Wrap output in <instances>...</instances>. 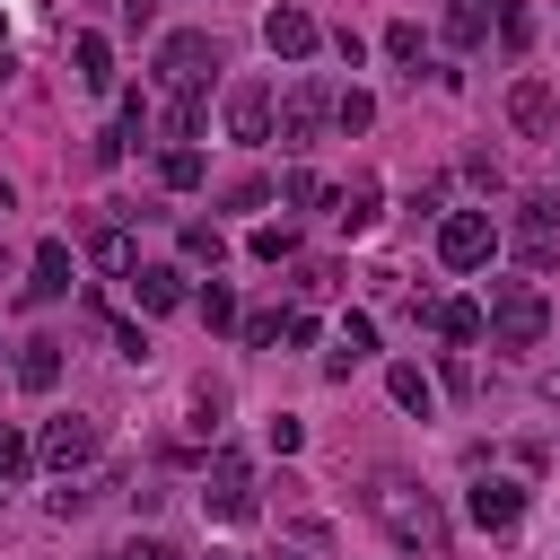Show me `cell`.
Returning <instances> with one entry per match:
<instances>
[{"label":"cell","instance_id":"1","mask_svg":"<svg viewBox=\"0 0 560 560\" xmlns=\"http://www.w3.org/2000/svg\"><path fill=\"white\" fill-rule=\"evenodd\" d=\"M368 516H376L411 560H455V525H446L438 490H420L411 472H376V481H368Z\"/></svg>","mask_w":560,"mask_h":560},{"label":"cell","instance_id":"2","mask_svg":"<svg viewBox=\"0 0 560 560\" xmlns=\"http://www.w3.org/2000/svg\"><path fill=\"white\" fill-rule=\"evenodd\" d=\"M490 350H534L542 332H551V298L534 289V280H490Z\"/></svg>","mask_w":560,"mask_h":560},{"label":"cell","instance_id":"3","mask_svg":"<svg viewBox=\"0 0 560 560\" xmlns=\"http://www.w3.org/2000/svg\"><path fill=\"white\" fill-rule=\"evenodd\" d=\"M219 79V35L210 26H175L166 44H158V88L166 96H201Z\"/></svg>","mask_w":560,"mask_h":560},{"label":"cell","instance_id":"4","mask_svg":"<svg viewBox=\"0 0 560 560\" xmlns=\"http://www.w3.org/2000/svg\"><path fill=\"white\" fill-rule=\"evenodd\" d=\"M508 245H516L525 271H551V262H560V201H551V192H525L516 219H508Z\"/></svg>","mask_w":560,"mask_h":560},{"label":"cell","instance_id":"5","mask_svg":"<svg viewBox=\"0 0 560 560\" xmlns=\"http://www.w3.org/2000/svg\"><path fill=\"white\" fill-rule=\"evenodd\" d=\"M324 122H332V88H324V79H298V88L280 96V149L306 158V149L324 140Z\"/></svg>","mask_w":560,"mask_h":560},{"label":"cell","instance_id":"6","mask_svg":"<svg viewBox=\"0 0 560 560\" xmlns=\"http://www.w3.org/2000/svg\"><path fill=\"white\" fill-rule=\"evenodd\" d=\"M490 254H499L490 210H446V219H438V262H446V271H481Z\"/></svg>","mask_w":560,"mask_h":560},{"label":"cell","instance_id":"7","mask_svg":"<svg viewBox=\"0 0 560 560\" xmlns=\"http://www.w3.org/2000/svg\"><path fill=\"white\" fill-rule=\"evenodd\" d=\"M96 446H105V429H96L88 411H61V420H44V438H35V464H52V472L70 481L79 464H96Z\"/></svg>","mask_w":560,"mask_h":560},{"label":"cell","instance_id":"8","mask_svg":"<svg viewBox=\"0 0 560 560\" xmlns=\"http://www.w3.org/2000/svg\"><path fill=\"white\" fill-rule=\"evenodd\" d=\"M201 508H210L219 525H245V516H254V464H245L236 446L210 455V490H201Z\"/></svg>","mask_w":560,"mask_h":560},{"label":"cell","instance_id":"9","mask_svg":"<svg viewBox=\"0 0 560 560\" xmlns=\"http://www.w3.org/2000/svg\"><path fill=\"white\" fill-rule=\"evenodd\" d=\"M464 516H472L481 534H508V525L525 516V481H508V472H481V481L464 490Z\"/></svg>","mask_w":560,"mask_h":560},{"label":"cell","instance_id":"10","mask_svg":"<svg viewBox=\"0 0 560 560\" xmlns=\"http://www.w3.org/2000/svg\"><path fill=\"white\" fill-rule=\"evenodd\" d=\"M262 44H271L280 61H306V52L324 44V26H315V18L298 9V0H280V9H262Z\"/></svg>","mask_w":560,"mask_h":560},{"label":"cell","instance_id":"11","mask_svg":"<svg viewBox=\"0 0 560 560\" xmlns=\"http://www.w3.org/2000/svg\"><path fill=\"white\" fill-rule=\"evenodd\" d=\"M271 122H280V114H271V88H262V79H236V88H228V131L254 149V140H271Z\"/></svg>","mask_w":560,"mask_h":560},{"label":"cell","instance_id":"12","mask_svg":"<svg viewBox=\"0 0 560 560\" xmlns=\"http://www.w3.org/2000/svg\"><path fill=\"white\" fill-rule=\"evenodd\" d=\"M88 254H96L105 280H131V271H140V236H131L122 219H96V228H88Z\"/></svg>","mask_w":560,"mask_h":560},{"label":"cell","instance_id":"13","mask_svg":"<svg viewBox=\"0 0 560 560\" xmlns=\"http://www.w3.org/2000/svg\"><path fill=\"white\" fill-rule=\"evenodd\" d=\"M52 298H70V245L61 236H44L26 262V306H52Z\"/></svg>","mask_w":560,"mask_h":560},{"label":"cell","instance_id":"14","mask_svg":"<svg viewBox=\"0 0 560 560\" xmlns=\"http://www.w3.org/2000/svg\"><path fill=\"white\" fill-rule=\"evenodd\" d=\"M508 122H516V131H551V122H560L551 79H516V88H508Z\"/></svg>","mask_w":560,"mask_h":560},{"label":"cell","instance_id":"15","mask_svg":"<svg viewBox=\"0 0 560 560\" xmlns=\"http://www.w3.org/2000/svg\"><path fill=\"white\" fill-rule=\"evenodd\" d=\"M131 289H140V306H149V315H175V306L192 298V289H184V262H140V271H131Z\"/></svg>","mask_w":560,"mask_h":560},{"label":"cell","instance_id":"16","mask_svg":"<svg viewBox=\"0 0 560 560\" xmlns=\"http://www.w3.org/2000/svg\"><path fill=\"white\" fill-rule=\"evenodd\" d=\"M359 359H376V324H368V315H341V332H332V350H324V376L341 385Z\"/></svg>","mask_w":560,"mask_h":560},{"label":"cell","instance_id":"17","mask_svg":"<svg viewBox=\"0 0 560 560\" xmlns=\"http://www.w3.org/2000/svg\"><path fill=\"white\" fill-rule=\"evenodd\" d=\"M18 385H26V394H52V385H61V341H44V332L18 341Z\"/></svg>","mask_w":560,"mask_h":560},{"label":"cell","instance_id":"18","mask_svg":"<svg viewBox=\"0 0 560 560\" xmlns=\"http://www.w3.org/2000/svg\"><path fill=\"white\" fill-rule=\"evenodd\" d=\"M429 324H438V332H446V341H455V350H472V341H481V332H490V315H481V306H472V298H438V315H429Z\"/></svg>","mask_w":560,"mask_h":560},{"label":"cell","instance_id":"19","mask_svg":"<svg viewBox=\"0 0 560 560\" xmlns=\"http://www.w3.org/2000/svg\"><path fill=\"white\" fill-rule=\"evenodd\" d=\"M70 61H79V88H96V96L114 88V44L105 35H70Z\"/></svg>","mask_w":560,"mask_h":560},{"label":"cell","instance_id":"20","mask_svg":"<svg viewBox=\"0 0 560 560\" xmlns=\"http://www.w3.org/2000/svg\"><path fill=\"white\" fill-rule=\"evenodd\" d=\"M385 394H394V402H402V411H420V420H429V411H438V385H429V376H420V368H411V359H394V368H385Z\"/></svg>","mask_w":560,"mask_h":560},{"label":"cell","instance_id":"21","mask_svg":"<svg viewBox=\"0 0 560 560\" xmlns=\"http://www.w3.org/2000/svg\"><path fill=\"white\" fill-rule=\"evenodd\" d=\"M499 26V0H446V44H481Z\"/></svg>","mask_w":560,"mask_h":560},{"label":"cell","instance_id":"22","mask_svg":"<svg viewBox=\"0 0 560 560\" xmlns=\"http://www.w3.org/2000/svg\"><path fill=\"white\" fill-rule=\"evenodd\" d=\"M201 175H210V166H201V149H192V140L158 158V184H166V192H201Z\"/></svg>","mask_w":560,"mask_h":560},{"label":"cell","instance_id":"23","mask_svg":"<svg viewBox=\"0 0 560 560\" xmlns=\"http://www.w3.org/2000/svg\"><path fill=\"white\" fill-rule=\"evenodd\" d=\"M280 201H289V210H324V201H332V192H324V175H315V166H306V158H298V166H289V175H280Z\"/></svg>","mask_w":560,"mask_h":560},{"label":"cell","instance_id":"24","mask_svg":"<svg viewBox=\"0 0 560 560\" xmlns=\"http://www.w3.org/2000/svg\"><path fill=\"white\" fill-rule=\"evenodd\" d=\"M376 201H385V192H376V184L359 175L350 192H332V219H341V228H376Z\"/></svg>","mask_w":560,"mask_h":560},{"label":"cell","instance_id":"25","mask_svg":"<svg viewBox=\"0 0 560 560\" xmlns=\"http://www.w3.org/2000/svg\"><path fill=\"white\" fill-rule=\"evenodd\" d=\"M184 262H210V271H219V262H228V236H219L210 219H184Z\"/></svg>","mask_w":560,"mask_h":560},{"label":"cell","instance_id":"26","mask_svg":"<svg viewBox=\"0 0 560 560\" xmlns=\"http://www.w3.org/2000/svg\"><path fill=\"white\" fill-rule=\"evenodd\" d=\"M192 306H201V324H210V332L245 324V315H236V289H228V280H201V298H192Z\"/></svg>","mask_w":560,"mask_h":560},{"label":"cell","instance_id":"27","mask_svg":"<svg viewBox=\"0 0 560 560\" xmlns=\"http://www.w3.org/2000/svg\"><path fill=\"white\" fill-rule=\"evenodd\" d=\"M245 254H254V262H289V254H298V228H289V219H280V228H254Z\"/></svg>","mask_w":560,"mask_h":560},{"label":"cell","instance_id":"28","mask_svg":"<svg viewBox=\"0 0 560 560\" xmlns=\"http://www.w3.org/2000/svg\"><path fill=\"white\" fill-rule=\"evenodd\" d=\"M499 44H508V52L534 44V9H525V0H499Z\"/></svg>","mask_w":560,"mask_h":560},{"label":"cell","instance_id":"29","mask_svg":"<svg viewBox=\"0 0 560 560\" xmlns=\"http://www.w3.org/2000/svg\"><path fill=\"white\" fill-rule=\"evenodd\" d=\"M385 52L402 61V70H429V44H420V26L402 18V26H385Z\"/></svg>","mask_w":560,"mask_h":560},{"label":"cell","instance_id":"30","mask_svg":"<svg viewBox=\"0 0 560 560\" xmlns=\"http://www.w3.org/2000/svg\"><path fill=\"white\" fill-rule=\"evenodd\" d=\"M332 122H341V131H368V122H376V96H368V88H341V96H332Z\"/></svg>","mask_w":560,"mask_h":560},{"label":"cell","instance_id":"31","mask_svg":"<svg viewBox=\"0 0 560 560\" xmlns=\"http://www.w3.org/2000/svg\"><path fill=\"white\" fill-rule=\"evenodd\" d=\"M26 464H35V446H26V438H18V429H9V420H0V481H18V472H26Z\"/></svg>","mask_w":560,"mask_h":560},{"label":"cell","instance_id":"32","mask_svg":"<svg viewBox=\"0 0 560 560\" xmlns=\"http://www.w3.org/2000/svg\"><path fill=\"white\" fill-rule=\"evenodd\" d=\"M114 560H184V551H175V542H166V534H131V542H122V551H114Z\"/></svg>","mask_w":560,"mask_h":560},{"label":"cell","instance_id":"33","mask_svg":"<svg viewBox=\"0 0 560 560\" xmlns=\"http://www.w3.org/2000/svg\"><path fill=\"white\" fill-rule=\"evenodd\" d=\"M262 438H271V455H298V446H306V420H289V411H280Z\"/></svg>","mask_w":560,"mask_h":560},{"label":"cell","instance_id":"34","mask_svg":"<svg viewBox=\"0 0 560 560\" xmlns=\"http://www.w3.org/2000/svg\"><path fill=\"white\" fill-rule=\"evenodd\" d=\"M280 324H289V315H245V324H236V332H245V341H254V350H262V341H280Z\"/></svg>","mask_w":560,"mask_h":560},{"label":"cell","instance_id":"35","mask_svg":"<svg viewBox=\"0 0 560 560\" xmlns=\"http://www.w3.org/2000/svg\"><path fill=\"white\" fill-rule=\"evenodd\" d=\"M114 18H122V26H131V35H140V26H149V18H158V0H114Z\"/></svg>","mask_w":560,"mask_h":560}]
</instances>
